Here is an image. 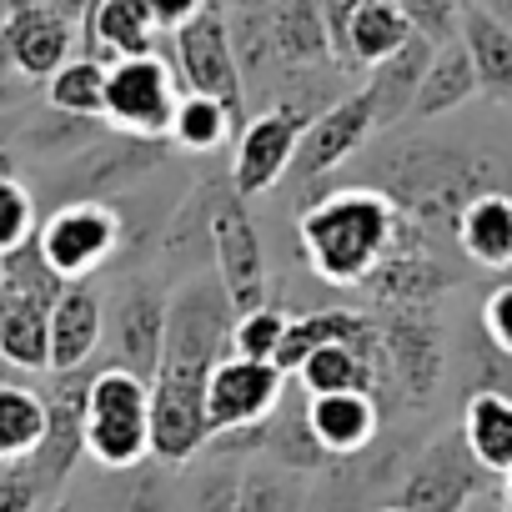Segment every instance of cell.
<instances>
[{
  "label": "cell",
  "instance_id": "cell-18",
  "mask_svg": "<svg viewBox=\"0 0 512 512\" xmlns=\"http://www.w3.org/2000/svg\"><path fill=\"white\" fill-rule=\"evenodd\" d=\"M262 11H267V36H272V56L282 76L337 66L322 0H262Z\"/></svg>",
  "mask_w": 512,
  "mask_h": 512
},
{
  "label": "cell",
  "instance_id": "cell-41",
  "mask_svg": "<svg viewBox=\"0 0 512 512\" xmlns=\"http://www.w3.org/2000/svg\"><path fill=\"white\" fill-rule=\"evenodd\" d=\"M362 6V0H322V16H327V31H332V51H337V36L347 26V16Z\"/></svg>",
  "mask_w": 512,
  "mask_h": 512
},
{
  "label": "cell",
  "instance_id": "cell-8",
  "mask_svg": "<svg viewBox=\"0 0 512 512\" xmlns=\"http://www.w3.org/2000/svg\"><path fill=\"white\" fill-rule=\"evenodd\" d=\"M46 267L61 282H86L91 272H101L116 246H121V216L106 201H66L46 216V226L36 231Z\"/></svg>",
  "mask_w": 512,
  "mask_h": 512
},
{
  "label": "cell",
  "instance_id": "cell-45",
  "mask_svg": "<svg viewBox=\"0 0 512 512\" xmlns=\"http://www.w3.org/2000/svg\"><path fill=\"white\" fill-rule=\"evenodd\" d=\"M46 6H56V11H66L71 21H81V16H86V0H46Z\"/></svg>",
  "mask_w": 512,
  "mask_h": 512
},
{
  "label": "cell",
  "instance_id": "cell-47",
  "mask_svg": "<svg viewBox=\"0 0 512 512\" xmlns=\"http://www.w3.org/2000/svg\"><path fill=\"white\" fill-rule=\"evenodd\" d=\"M502 507H507V512H512V472H507V477H502Z\"/></svg>",
  "mask_w": 512,
  "mask_h": 512
},
{
  "label": "cell",
  "instance_id": "cell-28",
  "mask_svg": "<svg viewBox=\"0 0 512 512\" xmlns=\"http://www.w3.org/2000/svg\"><path fill=\"white\" fill-rule=\"evenodd\" d=\"M462 46L477 71V96L512 101V31L502 21H492L482 6L462 0Z\"/></svg>",
  "mask_w": 512,
  "mask_h": 512
},
{
  "label": "cell",
  "instance_id": "cell-25",
  "mask_svg": "<svg viewBox=\"0 0 512 512\" xmlns=\"http://www.w3.org/2000/svg\"><path fill=\"white\" fill-rule=\"evenodd\" d=\"M81 26H86V56L116 61L156 51V21L146 0H86Z\"/></svg>",
  "mask_w": 512,
  "mask_h": 512
},
{
  "label": "cell",
  "instance_id": "cell-5",
  "mask_svg": "<svg viewBox=\"0 0 512 512\" xmlns=\"http://www.w3.org/2000/svg\"><path fill=\"white\" fill-rule=\"evenodd\" d=\"M181 91H176V71L146 51V56H116L106 61V111L101 121L121 136H146V141H166L171 111H176Z\"/></svg>",
  "mask_w": 512,
  "mask_h": 512
},
{
  "label": "cell",
  "instance_id": "cell-19",
  "mask_svg": "<svg viewBox=\"0 0 512 512\" xmlns=\"http://www.w3.org/2000/svg\"><path fill=\"white\" fill-rule=\"evenodd\" d=\"M161 156H166V141L106 131L96 146H86V151L71 161V181H76V191H81L76 201H101L106 191H121L126 181L146 176Z\"/></svg>",
  "mask_w": 512,
  "mask_h": 512
},
{
  "label": "cell",
  "instance_id": "cell-32",
  "mask_svg": "<svg viewBox=\"0 0 512 512\" xmlns=\"http://www.w3.org/2000/svg\"><path fill=\"white\" fill-rule=\"evenodd\" d=\"M41 437H46V397L21 382H0V462H31Z\"/></svg>",
  "mask_w": 512,
  "mask_h": 512
},
{
  "label": "cell",
  "instance_id": "cell-27",
  "mask_svg": "<svg viewBox=\"0 0 512 512\" xmlns=\"http://www.w3.org/2000/svg\"><path fill=\"white\" fill-rule=\"evenodd\" d=\"M462 442L467 452L492 472V477H507L512 472V392L502 387H482L467 397L462 407Z\"/></svg>",
  "mask_w": 512,
  "mask_h": 512
},
{
  "label": "cell",
  "instance_id": "cell-24",
  "mask_svg": "<svg viewBox=\"0 0 512 512\" xmlns=\"http://www.w3.org/2000/svg\"><path fill=\"white\" fill-rule=\"evenodd\" d=\"M432 41H422L417 31L387 56V61H377L372 66V76L362 81V91L372 96V116H377V131H387V126H397V121H407L412 116V101H417V86H422V76H427V61H432Z\"/></svg>",
  "mask_w": 512,
  "mask_h": 512
},
{
  "label": "cell",
  "instance_id": "cell-26",
  "mask_svg": "<svg viewBox=\"0 0 512 512\" xmlns=\"http://www.w3.org/2000/svg\"><path fill=\"white\" fill-rule=\"evenodd\" d=\"M407 36H412V26H407V16L397 11V0H362V6L347 16L342 36H337V66H347V71L367 66V71H372V66L387 61Z\"/></svg>",
  "mask_w": 512,
  "mask_h": 512
},
{
  "label": "cell",
  "instance_id": "cell-4",
  "mask_svg": "<svg viewBox=\"0 0 512 512\" xmlns=\"http://www.w3.org/2000/svg\"><path fill=\"white\" fill-rule=\"evenodd\" d=\"M372 131H377V116H372V96L362 86L347 91V96H337L327 111H317L307 121V131L297 141V156H292V171H287V181L302 191V206L327 191L332 171L342 161H352L367 146Z\"/></svg>",
  "mask_w": 512,
  "mask_h": 512
},
{
  "label": "cell",
  "instance_id": "cell-9",
  "mask_svg": "<svg viewBox=\"0 0 512 512\" xmlns=\"http://www.w3.org/2000/svg\"><path fill=\"white\" fill-rule=\"evenodd\" d=\"M211 262H216V282H221V292L236 312H251V307L267 302L262 231H256L246 201L231 186H221V196L211 206Z\"/></svg>",
  "mask_w": 512,
  "mask_h": 512
},
{
  "label": "cell",
  "instance_id": "cell-44",
  "mask_svg": "<svg viewBox=\"0 0 512 512\" xmlns=\"http://www.w3.org/2000/svg\"><path fill=\"white\" fill-rule=\"evenodd\" d=\"M462 512H507V507H502V492H482V497H472Z\"/></svg>",
  "mask_w": 512,
  "mask_h": 512
},
{
  "label": "cell",
  "instance_id": "cell-34",
  "mask_svg": "<svg viewBox=\"0 0 512 512\" xmlns=\"http://www.w3.org/2000/svg\"><path fill=\"white\" fill-rule=\"evenodd\" d=\"M287 312H277L272 302L251 307V312H236L231 322V352L236 357H251V362H277L282 352V337H287Z\"/></svg>",
  "mask_w": 512,
  "mask_h": 512
},
{
  "label": "cell",
  "instance_id": "cell-42",
  "mask_svg": "<svg viewBox=\"0 0 512 512\" xmlns=\"http://www.w3.org/2000/svg\"><path fill=\"white\" fill-rule=\"evenodd\" d=\"M31 96V81H21V76H11V81H0V111H11V106H21Z\"/></svg>",
  "mask_w": 512,
  "mask_h": 512
},
{
  "label": "cell",
  "instance_id": "cell-6",
  "mask_svg": "<svg viewBox=\"0 0 512 512\" xmlns=\"http://www.w3.org/2000/svg\"><path fill=\"white\" fill-rule=\"evenodd\" d=\"M317 111H307V101H277L267 106L262 116H251L241 131H236V151H231V176L226 186L246 201V196H267L287 181L292 171V156H297V141L307 131Z\"/></svg>",
  "mask_w": 512,
  "mask_h": 512
},
{
  "label": "cell",
  "instance_id": "cell-20",
  "mask_svg": "<svg viewBox=\"0 0 512 512\" xmlns=\"http://www.w3.org/2000/svg\"><path fill=\"white\" fill-rule=\"evenodd\" d=\"M307 427L327 457H357L372 447L382 427V407L372 392H327L307 397Z\"/></svg>",
  "mask_w": 512,
  "mask_h": 512
},
{
  "label": "cell",
  "instance_id": "cell-50",
  "mask_svg": "<svg viewBox=\"0 0 512 512\" xmlns=\"http://www.w3.org/2000/svg\"><path fill=\"white\" fill-rule=\"evenodd\" d=\"M502 282H512V267H507V272H502Z\"/></svg>",
  "mask_w": 512,
  "mask_h": 512
},
{
  "label": "cell",
  "instance_id": "cell-16",
  "mask_svg": "<svg viewBox=\"0 0 512 512\" xmlns=\"http://www.w3.org/2000/svg\"><path fill=\"white\" fill-rule=\"evenodd\" d=\"M111 337V362L136 372V377H156L161 352H166V297L146 282H131L111 297L106 307V332Z\"/></svg>",
  "mask_w": 512,
  "mask_h": 512
},
{
  "label": "cell",
  "instance_id": "cell-37",
  "mask_svg": "<svg viewBox=\"0 0 512 512\" xmlns=\"http://www.w3.org/2000/svg\"><path fill=\"white\" fill-rule=\"evenodd\" d=\"M116 512H186V507H181V502L171 497V487L156 482V477L146 472V462H141V467L126 472V487H121V497H116Z\"/></svg>",
  "mask_w": 512,
  "mask_h": 512
},
{
  "label": "cell",
  "instance_id": "cell-43",
  "mask_svg": "<svg viewBox=\"0 0 512 512\" xmlns=\"http://www.w3.org/2000/svg\"><path fill=\"white\" fill-rule=\"evenodd\" d=\"M472 6H482L492 21H502V26L512 31V0H472Z\"/></svg>",
  "mask_w": 512,
  "mask_h": 512
},
{
  "label": "cell",
  "instance_id": "cell-14",
  "mask_svg": "<svg viewBox=\"0 0 512 512\" xmlns=\"http://www.w3.org/2000/svg\"><path fill=\"white\" fill-rule=\"evenodd\" d=\"M382 327V362H387V382L412 402H432V392L442 387V362H447V347H442V327L432 317V307H402V312H387Z\"/></svg>",
  "mask_w": 512,
  "mask_h": 512
},
{
  "label": "cell",
  "instance_id": "cell-1",
  "mask_svg": "<svg viewBox=\"0 0 512 512\" xmlns=\"http://www.w3.org/2000/svg\"><path fill=\"white\" fill-rule=\"evenodd\" d=\"M302 256L327 287H362L392 251L427 246L422 226L377 186H337L302 206Z\"/></svg>",
  "mask_w": 512,
  "mask_h": 512
},
{
  "label": "cell",
  "instance_id": "cell-38",
  "mask_svg": "<svg viewBox=\"0 0 512 512\" xmlns=\"http://www.w3.org/2000/svg\"><path fill=\"white\" fill-rule=\"evenodd\" d=\"M41 492L31 462H0V512H41Z\"/></svg>",
  "mask_w": 512,
  "mask_h": 512
},
{
  "label": "cell",
  "instance_id": "cell-15",
  "mask_svg": "<svg viewBox=\"0 0 512 512\" xmlns=\"http://www.w3.org/2000/svg\"><path fill=\"white\" fill-rule=\"evenodd\" d=\"M0 36L11 46L21 81H51L76 56V21L46 0H11L0 11Z\"/></svg>",
  "mask_w": 512,
  "mask_h": 512
},
{
  "label": "cell",
  "instance_id": "cell-21",
  "mask_svg": "<svg viewBox=\"0 0 512 512\" xmlns=\"http://www.w3.org/2000/svg\"><path fill=\"white\" fill-rule=\"evenodd\" d=\"M452 241L467 262L487 267V272H507L512 267V191H477L452 226Z\"/></svg>",
  "mask_w": 512,
  "mask_h": 512
},
{
  "label": "cell",
  "instance_id": "cell-10",
  "mask_svg": "<svg viewBox=\"0 0 512 512\" xmlns=\"http://www.w3.org/2000/svg\"><path fill=\"white\" fill-rule=\"evenodd\" d=\"M287 397V372L277 362H251V357H221L206 377V427L211 437L251 432L262 427Z\"/></svg>",
  "mask_w": 512,
  "mask_h": 512
},
{
  "label": "cell",
  "instance_id": "cell-36",
  "mask_svg": "<svg viewBox=\"0 0 512 512\" xmlns=\"http://www.w3.org/2000/svg\"><path fill=\"white\" fill-rule=\"evenodd\" d=\"M397 11L432 46H447L462 36V0H397Z\"/></svg>",
  "mask_w": 512,
  "mask_h": 512
},
{
  "label": "cell",
  "instance_id": "cell-40",
  "mask_svg": "<svg viewBox=\"0 0 512 512\" xmlns=\"http://www.w3.org/2000/svg\"><path fill=\"white\" fill-rule=\"evenodd\" d=\"M201 6H206V0H146V11H151L156 31H176V26H186Z\"/></svg>",
  "mask_w": 512,
  "mask_h": 512
},
{
  "label": "cell",
  "instance_id": "cell-30",
  "mask_svg": "<svg viewBox=\"0 0 512 512\" xmlns=\"http://www.w3.org/2000/svg\"><path fill=\"white\" fill-rule=\"evenodd\" d=\"M382 327L362 312H342V307H327V312H307V317H292L287 322V337H282V352H277V367L282 372H297L307 352L327 347V342H377Z\"/></svg>",
  "mask_w": 512,
  "mask_h": 512
},
{
  "label": "cell",
  "instance_id": "cell-51",
  "mask_svg": "<svg viewBox=\"0 0 512 512\" xmlns=\"http://www.w3.org/2000/svg\"><path fill=\"white\" fill-rule=\"evenodd\" d=\"M6 6H11V0H0V11H6Z\"/></svg>",
  "mask_w": 512,
  "mask_h": 512
},
{
  "label": "cell",
  "instance_id": "cell-3",
  "mask_svg": "<svg viewBox=\"0 0 512 512\" xmlns=\"http://www.w3.org/2000/svg\"><path fill=\"white\" fill-rule=\"evenodd\" d=\"M86 457L106 472H131L151 462V382L106 367L86 387Z\"/></svg>",
  "mask_w": 512,
  "mask_h": 512
},
{
  "label": "cell",
  "instance_id": "cell-46",
  "mask_svg": "<svg viewBox=\"0 0 512 512\" xmlns=\"http://www.w3.org/2000/svg\"><path fill=\"white\" fill-rule=\"evenodd\" d=\"M16 76V61H11V46H6V36H0V81H11Z\"/></svg>",
  "mask_w": 512,
  "mask_h": 512
},
{
  "label": "cell",
  "instance_id": "cell-39",
  "mask_svg": "<svg viewBox=\"0 0 512 512\" xmlns=\"http://www.w3.org/2000/svg\"><path fill=\"white\" fill-rule=\"evenodd\" d=\"M482 332H487V342L502 357H512V282H497L487 292V302H482Z\"/></svg>",
  "mask_w": 512,
  "mask_h": 512
},
{
  "label": "cell",
  "instance_id": "cell-13",
  "mask_svg": "<svg viewBox=\"0 0 512 512\" xmlns=\"http://www.w3.org/2000/svg\"><path fill=\"white\" fill-rule=\"evenodd\" d=\"M171 36H176V76H181V86L201 91V96H216V101H226L241 116L246 81H241V66H236V51H231L221 0H206V6L186 26H176Z\"/></svg>",
  "mask_w": 512,
  "mask_h": 512
},
{
  "label": "cell",
  "instance_id": "cell-48",
  "mask_svg": "<svg viewBox=\"0 0 512 512\" xmlns=\"http://www.w3.org/2000/svg\"><path fill=\"white\" fill-rule=\"evenodd\" d=\"M0 171H16V161H11V151L0 146Z\"/></svg>",
  "mask_w": 512,
  "mask_h": 512
},
{
  "label": "cell",
  "instance_id": "cell-2",
  "mask_svg": "<svg viewBox=\"0 0 512 512\" xmlns=\"http://www.w3.org/2000/svg\"><path fill=\"white\" fill-rule=\"evenodd\" d=\"M487 161L457 151V146H437V141H407L392 146L382 156V186L397 211H407L422 231H452L457 211L487 191Z\"/></svg>",
  "mask_w": 512,
  "mask_h": 512
},
{
  "label": "cell",
  "instance_id": "cell-17",
  "mask_svg": "<svg viewBox=\"0 0 512 512\" xmlns=\"http://www.w3.org/2000/svg\"><path fill=\"white\" fill-rule=\"evenodd\" d=\"M51 392H46V437L31 452V467L41 477V487H61L76 462L86 457V387L91 377L76 372H51Z\"/></svg>",
  "mask_w": 512,
  "mask_h": 512
},
{
  "label": "cell",
  "instance_id": "cell-29",
  "mask_svg": "<svg viewBox=\"0 0 512 512\" xmlns=\"http://www.w3.org/2000/svg\"><path fill=\"white\" fill-rule=\"evenodd\" d=\"M472 96H477V71H472V56H467V46L457 36V41H447V46L432 51L427 76H422L417 101H412V116L417 121H437V116L467 106Z\"/></svg>",
  "mask_w": 512,
  "mask_h": 512
},
{
  "label": "cell",
  "instance_id": "cell-35",
  "mask_svg": "<svg viewBox=\"0 0 512 512\" xmlns=\"http://www.w3.org/2000/svg\"><path fill=\"white\" fill-rule=\"evenodd\" d=\"M36 231H41L36 196L26 191V181L16 171H0V262H6L11 251H21Z\"/></svg>",
  "mask_w": 512,
  "mask_h": 512
},
{
  "label": "cell",
  "instance_id": "cell-7",
  "mask_svg": "<svg viewBox=\"0 0 512 512\" xmlns=\"http://www.w3.org/2000/svg\"><path fill=\"white\" fill-rule=\"evenodd\" d=\"M206 377L201 367H181V362H161L151 377V457L176 467L191 462L206 442Z\"/></svg>",
  "mask_w": 512,
  "mask_h": 512
},
{
  "label": "cell",
  "instance_id": "cell-23",
  "mask_svg": "<svg viewBox=\"0 0 512 512\" xmlns=\"http://www.w3.org/2000/svg\"><path fill=\"white\" fill-rule=\"evenodd\" d=\"M457 277L437 262L427 246H407V251H392L387 262L362 282L387 312H402V307H432Z\"/></svg>",
  "mask_w": 512,
  "mask_h": 512
},
{
  "label": "cell",
  "instance_id": "cell-49",
  "mask_svg": "<svg viewBox=\"0 0 512 512\" xmlns=\"http://www.w3.org/2000/svg\"><path fill=\"white\" fill-rule=\"evenodd\" d=\"M372 512H402V507H397V502H392V507H372Z\"/></svg>",
  "mask_w": 512,
  "mask_h": 512
},
{
  "label": "cell",
  "instance_id": "cell-52",
  "mask_svg": "<svg viewBox=\"0 0 512 512\" xmlns=\"http://www.w3.org/2000/svg\"><path fill=\"white\" fill-rule=\"evenodd\" d=\"M56 512H71V507H56Z\"/></svg>",
  "mask_w": 512,
  "mask_h": 512
},
{
  "label": "cell",
  "instance_id": "cell-33",
  "mask_svg": "<svg viewBox=\"0 0 512 512\" xmlns=\"http://www.w3.org/2000/svg\"><path fill=\"white\" fill-rule=\"evenodd\" d=\"M46 101L61 116H81V121H101L106 111V61L101 56H71L51 81H46Z\"/></svg>",
  "mask_w": 512,
  "mask_h": 512
},
{
  "label": "cell",
  "instance_id": "cell-11",
  "mask_svg": "<svg viewBox=\"0 0 512 512\" xmlns=\"http://www.w3.org/2000/svg\"><path fill=\"white\" fill-rule=\"evenodd\" d=\"M231 322L236 307L226 302L221 282H186L176 297H166V352L161 362L201 367L211 372L221 357H231Z\"/></svg>",
  "mask_w": 512,
  "mask_h": 512
},
{
  "label": "cell",
  "instance_id": "cell-22",
  "mask_svg": "<svg viewBox=\"0 0 512 512\" xmlns=\"http://www.w3.org/2000/svg\"><path fill=\"white\" fill-rule=\"evenodd\" d=\"M106 332V307L86 282H66L51 302V372H76L91 362Z\"/></svg>",
  "mask_w": 512,
  "mask_h": 512
},
{
  "label": "cell",
  "instance_id": "cell-12",
  "mask_svg": "<svg viewBox=\"0 0 512 512\" xmlns=\"http://www.w3.org/2000/svg\"><path fill=\"white\" fill-rule=\"evenodd\" d=\"M487 477L492 472L467 452L462 432H442L437 442L422 447V457L402 477L397 507L402 512H462L472 497L487 492Z\"/></svg>",
  "mask_w": 512,
  "mask_h": 512
},
{
  "label": "cell",
  "instance_id": "cell-31",
  "mask_svg": "<svg viewBox=\"0 0 512 512\" xmlns=\"http://www.w3.org/2000/svg\"><path fill=\"white\" fill-rule=\"evenodd\" d=\"M231 131H241V116L216 101V96H201V91H181L176 111H171V126H166V141L181 146V151H216L231 141Z\"/></svg>",
  "mask_w": 512,
  "mask_h": 512
}]
</instances>
